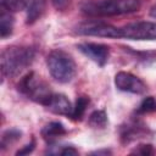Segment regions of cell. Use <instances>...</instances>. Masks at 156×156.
<instances>
[{
  "label": "cell",
  "mask_w": 156,
  "mask_h": 156,
  "mask_svg": "<svg viewBox=\"0 0 156 156\" xmlns=\"http://www.w3.org/2000/svg\"><path fill=\"white\" fill-rule=\"evenodd\" d=\"M18 90L27 95L29 99L46 106L51 95L54 94L50 90V87L40 79L34 72H29L26 74L18 83Z\"/></svg>",
  "instance_id": "cell-4"
},
{
  "label": "cell",
  "mask_w": 156,
  "mask_h": 156,
  "mask_svg": "<svg viewBox=\"0 0 156 156\" xmlns=\"http://www.w3.org/2000/svg\"><path fill=\"white\" fill-rule=\"evenodd\" d=\"M34 146H35V143H34V140H32L30 144H27L23 149L18 150V151L16 152V155H27V154H29V152H32V151L34 150Z\"/></svg>",
  "instance_id": "cell-20"
},
{
  "label": "cell",
  "mask_w": 156,
  "mask_h": 156,
  "mask_svg": "<svg viewBox=\"0 0 156 156\" xmlns=\"http://www.w3.org/2000/svg\"><path fill=\"white\" fill-rule=\"evenodd\" d=\"M115 85L117 89L132 94H143L146 90V84L139 77L124 71L115 76Z\"/></svg>",
  "instance_id": "cell-7"
},
{
  "label": "cell",
  "mask_w": 156,
  "mask_h": 156,
  "mask_svg": "<svg viewBox=\"0 0 156 156\" xmlns=\"http://www.w3.org/2000/svg\"><path fill=\"white\" fill-rule=\"evenodd\" d=\"M140 7V0H87L80 5V10L85 15L94 17L132 13L139 11Z\"/></svg>",
  "instance_id": "cell-1"
},
{
  "label": "cell",
  "mask_w": 156,
  "mask_h": 156,
  "mask_svg": "<svg viewBox=\"0 0 156 156\" xmlns=\"http://www.w3.org/2000/svg\"><path fill=\"white\" fill-rule=\"evenodd\" d=\"M48 110H50L52 113L56 115H62L69 117L73 110V106L71 105L69 100L63 95V94H52L48 105L45 106Z\"/></svg>",
  "instance_id": "cell-9"
},
{
  "label": "cell",
  "mask_w": 156,
  "mask_h": 156,
  "mask_svg": "<svg viewBox=\"0 0 156 156\" xmlns=\"http://www.w3.org/2000/svg\"><path fill=\"white\" fill-rule=\"evenodd\" d=\"M29 0H1L2 7H5L7 11H21L28 5Z\"/></svg>",
  "instance_id": "cell-17"
},
{
  "label": "cell",
  "mask_w": 156,
  "mask_h": 156,
  "mask_svg": "<svg viewBox=\"0 0 156 156\" xmlns=\"http://www.w3.org/2000/svg\"><path fill=\"white\" fill-rule=\"evenodd\" d=\"M89 98L88 96H79L76 101V105L73 106V110H72V113H71V118L73 121H80L85 113V110L89 105Z\"/></svg>",
  "instance_id": "cell-13"
},
{
  "label": "cell",
  "mask_w": 156,
  "mask_h": 156,
  "mask_svg": "<svg viewBox=\"0 0 156 156\" xmlns=\"http://www.w3.org/2000/svg\"><path fill=\"white\" fill-rule=\"evenodd\" d=\"M133 154H138V155H143V156H147V155H152L154 154V147L150 144H141L138 147H135L133 150Z\"/></svg>",
  "instance_id": "cell-18"
},
{
  "label": "cell",
  "mask_w": 156,
  "mask_h": 156,
  "mask_svg": "<svg viewBox=\"0 0 156 156\" xmlns=\"http://www.w3.org/2000/svg\"><path fill=\"white\" fill-rule=\"evenodd\" d=\"M46 66L51 77L60 83H68L76 76V62L73 57L63 50H54L46 57Z\"/></svg>",
  "instance_id": "cell-3"
},
{
  "label": "cell",
  "mask_w": 156,
  "mask_h": 156,
  "mask_svg": "<svg viewBox=\"0 0 156 156\" xmlns=\"http://www.w3.org/2000/svg\"><path fill=\"white\" fill-rule=\"evenodd\" d=\"M45 10V1L44 0H33V2L28 7L27 12V23L35 22Z\"/></svg>",
  "instance_id": "cell-12"
},
{
  "label": "cell",
  "mask_w": 156,
  "mask_h": 156,
  "mask_svg": "<svg viewBox=\"0 0 156 156\" xmlns=\"http://www.w3.org/2000/svg\"><path fill=\"white\" fill-rule=\"evenodd\" d=\"M89 126L95 128V129H102L107 124V116L105 111L102 110H96L89 116Z\"/></svg>",
  "instance_id": "cell-14"
},
{
  "label": "cell",
  "mask_w": 156,
  "mask_h": 156,
  "mask_svg": "<svg viewBox=\"0 0 156 156\" xmlns=\"http://www.w3.org/2000/svg\"><path fill=\"white\" fill-rule=\"evenodd\" d=\"M156 111V100L152 96H147L145 98L141 104L139 105V107L136 108V113L138 115H146V113H152Z\"/></svg>",
  "instance_id": "cell-16"
},
{
  "label": "cell",
  "mask_w": 156,
  "mask_h": 156,
  "mask_svg": "<svg viewBox=\"0 0 156 156\" xmlns=\"http://www.w3.org/2000/svg\"><path fill=\"white\" fill-rule=\"evenodd\" d=\"M21 134H22V133H21L18 129H16V128L7 129V130L2 134V136H1V147L5 149V147L10 146L11 144L16 143V141L21 138Z\"/></svg>",
  "instance_id": "cell-15"
},
{
  "label": "cell",
  "mask_w": 156,
  "mask_h": 156,
  "mask_svg": "<svg viewBox=\"0 0 156 156\" xmlns=\"http://www.w3.org/2000/svg\"><path fill=\"white\" fill-rule=\"evenodd\" d=\"M77 48L83 55H85L88 58H90L99 66H105L110 56V48L105 44L82 43V44H78Z\"/></svg>",
  "instance_id": "cell-8"
},
{
  "label": "cell",
  "mask_w": 156,
  "mask_h": 156,
  "mask_svg": "<svg viewBox=\"0 0 156 156\" xmlns=\"http://www.w3.org/2000/svg\"><path fill=\"white\" fill-rule=\"evenodd\" d=\"M13 30V17L11 16L10 11H6V9L4 7V10L0 13V35L2 39L10 37L12 34Z\"/></svg>",
  "instance_id": "cell-11"
},
{
  "label": "cell",
  "mask_w": 156,
  "mask_h": 156,
  "mask_svg": "<svg viewBox=\"0 0 156 156\" xmlns=\"http://www.w3.org/2000/svg\"><path fill=\"white\" fill-rule=\"evenodd\" d=\"M51 2L57 11H65L69 7L72 0H51Z\"/></svg>",
  "instance_id": "cell-19"
},
{
  "label": "cell",
  "mask_w": 156,
  "mask_h": 156,
  "mask_svg": "<svg viewBox=\"0 0 156 156\" xmlns=\"http://www.w3.org/2000/svg\"><path fill=\"white\" fill-rule=\"evenodd\" d=\"M121 38L129 40H155L156 39V23L149 21H140L128 23L119 28Z\"/></svg>",
  "instance_id": "cell-5"
},
{
  "label": "cell",
  "mask_w": 156,
  "mask_h": 156,
  "mask_svg": "<svg viewBox=\"0 0 156 156\" xmlns=\"http://www.w3.org/2000/svg\"><path fill=\"white\" fill-rule=\"evenodd\" d=\"M150 15H151V16H154V17H156V6H154V7L151 9V11H150Z\"/></svg>",
  "instance_id": "cell-22"
},
{
  "label": "cell",
  "mask_w": 156,
  "mask_h": 156,
  "mask_svg": "<svg viewBox=\"0 0 156 156\" xmlns=\"http://www.w3.org/2000/svg\"><path fill=\"white\" fill-rule=\"evenodd\" d=\"M65 134H66V128H65L63 124L60 123V122H50V123L46 124V126L43 128V130H41L43 138H44L46 141H49V143L56 140L57 138H60V136H62V135H65Z\"/></svg>",
  "instance_id": "cell-10"
},
{
  "label": "cell",
  "mask_w": 156,
  "mask_h": 156,
  "mask_svg": "<svg viewBox=\"0 0 156 156\" xmlns=\"http://www.w3.org/2000/svg\"><path fill=\"white\" fill-rule=\"evenodd\" d=\"M34 60V50L28 46L12 45L1 52V73L2 77H17L28 68Z\"/></svg>",
  "instance_id": "cell-2"
},
{
  "label": "cell",
  "mask_w": 156,
  "mask_h": 156,
  "mask_svg": "<svg viewBox=\"0 0 156 156\" xmlns=\"http://www.w3.org/2000/svg\"><path fill=\"white\" fill-rule=\"evenodd\" d=\"M58 154L60 155H63V156H69V155H77L78 154V151L73 147V146H63L60 151H58Z\"/></svg>",
  "instance_id": "cell-21"
},
{
  "label": "cell",
  "mask_w": 156,
  "mask_h": 156,
  "mask_svg": "<svg viewBox=\"0 0 156 156\" xmlns=\"http://www.w3.org/2000/svg\"><path fill=\"white\" fill-rule=\"evenodd\" d=\"M76 33L80 35H93L100 38H113V39L121 38L119 28L102 22L82 23L76 28Z\"/></svg>",
  "instance_id": "cell-6"
}]
</instances>
